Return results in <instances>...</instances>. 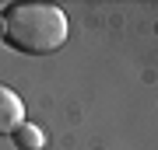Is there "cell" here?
<instances>
[{
  "label": "cell",
  "mask_w": 158,
  "mask_h": 150,
  "mask_svg": "<svg viewBox=\"0 0 158 150\" xmlns=\"http://www.w3.org/2000/svg\"><path fill=\"white\" fill-rule=\"evenodd\" d=\"M67 35V14L53 4H7V11H0V42H7L18 52H56L63 49Z\"/></svg>",
  "instance_id": "6da1fadb"
},
{
  "label": "cell",
  "mask_w": 158,
  "mask_h": 150,
  "mask_svg": "<svg viewBox=\"0 0 158 150\" xmlns=\"http://www.w3.org/2000/svg\"><path fill=\"white\" fill-rule=\"evenodd\" d=\"M11 140H14V147H18V150H42V143H46L42 129L35 126V122H21V126L11 133Z\"/></svg>",
  "instance_id": "3957f363"
},
{
  "label": "cell",
  "mask_w": 158,
  "mask_h": 150,
  "mask_svg": "<svg viewBox=\"0 0 158 150\" xmlns=\"http://www.w3.org/2000/svg\"><path fill=\"white\" fill-rule=\"evenodd\" d=\"M25 122V105L7 84H0V136H11Z\"/></svg>",
  "instance_id": "7a4b0ae2"
}]
</instances>
